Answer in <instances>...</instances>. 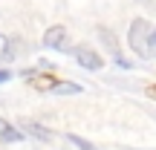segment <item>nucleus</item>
<instances>
[{
	"label": "nucleus",
	"instance_id": "nucleus-1",
	"mask_svg": "<svg viewBox=\"0 0 156 150\" xmlns=\"http://www.w3.org/2000/svg\"><path fill=\"white\" fill-rule=\"evenodd\" d=\"M127 44L136 52V58H142V61H151L156 55V32L145 17H136L133 20V26L127 32Z\"/></svg>",
	"mask_w": 156,
	"mask_h": 150
},
{
	"label": "nucleus",
	"instance_id": "nucleus-2",
	"mask_svg": "<svg viewBox=\"0 0 156 150\" xmlns=\"http://www.w3.org/2000/svg\"><path fill=\"white\" fill-rule=\"evenodd\" d=\"M98 40H104L107 52L113 55V61H116L119 67H130V61H124V58H122V49H119V44H116V35H113L107 26H98Z\"/></svg>",
	"mask_w": 156,
	"mask_h": 150
},
{
	"label": "nucleus",
	"instance_id": "nucleus-3",
	"mask_svg": "<svg viewBox=\"0 0 156 150\" xmlns=\"http://www.w3.org/2000/svg\"><path fill=\"white\" fill-rule=\"evenodd\" d=\"M44 46L46 49H58V52H69L67 49V29L64 26H52L44 35Z\"/></svg>",
	"mask_w": 156,
	"mask_h": 150
},
{
	"label": "nucleus",
	"instance_id": "nucleus-4",
	"mask_svg": "<svg viewBox=\"0 0 156 150\" xmlns=\"http://www.w3.org/2000/svg\"><path fill=\"white\" fill-rule=\"evenodd\" d=\"M75 61L81 64L84 69H101V64H104L101 55L95 49H90V46H78V49H75Z\"/></svg>",
	"mask_w": 156,
	"mask_h": 150
},
{
	"label": "nucleus",
	"instance_id": "nucleus-5",
	"mask_svg": "<svg viewBox=\"0 0 156 150\" xmlns=\"http://www.w3.org/2000/svg\"><path fill=\"white\" fill-rule=\"evenodd\" d=\"M23 130H26L29 136H35V139H41V141H52V130L41 127L38 121H23Z\"/></svg>",
	"mask_w": 156,
	"mask_h": 150
},
{
	"label": "nucleus",
	"instance_id": "nucleus-6",
	"mask_svg": "<svg viewBox=\"0 0 156 150\" xmlns=\"http://www.w3.org/2000/svg\"><path fill=\"white\" fill-rule=\"evenodd\" d=\"M0 141H20V130H15L6 118H0Z\"/></svg>",
	"mask_w": 156,
	"mask_h": 150
},
{
	"label": "nucleus",
	"instance_id": "nucleus-7",
	"mask_svg": "<svg viewBox=\"0 0 156 150\" xmlns=\"http://www.w3.org/2000/svg\"><path fill=\"white\" fill-rule=\"evenodd\" d=\"M55 95H75V92H81V87L78 84H73V81H58V87L52 89Z\"/></svg>",
	"mask_w": 156,
	"mask_h": 150
},
{
	"label": "nucleus",
	"instance_id": "nucleus-8",
	"mask_svg": "<svg viewBox=\"0 0 156 150\" xmlns=\"http://www.w3.org/2000/svg\"><path fill=\"white\" fill-rule=\"evenodd\" d=\"M67 139H69V141H73V145H75V147H81V150H95V147H93V145H90V141H87V139H81V136H67Z\"/></svg>",
	"mask_w": 156,
	"mask_h": 150
},
{
	"label": "nucleus",
	"instance_id": "nucleus-9",
	"mask_svg": "<svg viewBox=\"0 0 156 150\" xmlns=\"http://www.w3.org/2000/svg\"><path fill=\"white\" fill-rule=\"evenodd\" d=\"M12 52H9V40H6V35H0V61H9Z\"/></svg>",
	"mask_w": 156,
	"mask_h": 150
},
{
	"label": "nucleus",
	"instance_id": "nucleus-10",
	"mask_svg": "<svg viewBox=\"0 0 156 150\" xmlns=\"http://www.w3.org/2000/svg\"><path fill=\"white\" fill-rule=\"evenodd\" d=\"M12 75H15V72H9V69H0V84H3V81H9Z\"/></svg>",
	"mask_w": 156,
	"mask_h": 150
},
{
	"label": "nucleus",
	"instance_id": "nucleus-11",
	"mask_svg": "<svg viewBox=\"0 0 156 150\" xmlns=\"http://www.w3.org/2000/svg\"><path fill=\"white\" fill-rule=\"evenodd\" d=\"M139 3H147V0H139Z\"/></svg>",
	"mask_w": 156,
	"mask_h": 150
}]
</instances>
